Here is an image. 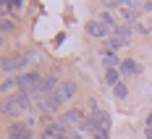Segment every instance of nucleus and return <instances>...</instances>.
<instances>
[{
  "label": "nucleus",
  "instance_id": "nucleus-1",
  "mask_svg": "<svg viewBox=\"0 0 152 139\" xmlns=\"http://www.w3.org/2000/svg\"><path fill=\"white\" fill-rule=\"evenodd\" d=\"M29 108H31V97L26 92H21V89L13 92V94H8L5 102H3V113H5V116H13V118L24 116Z\"/></svg>",
  "mask_w": 152,
  "mask_h": 139
},
{
  "label": "nucleus",
  "instance_id": "nucleus-2",
  "mask_svg": "<svg viewBox=\"0 0 152 139\" xmlns=\"http://www.w3.org/2000/svg\"><path fill=\"white\" fill-rule=\"evenodd\" d=\"M34 58H37V50H31V53H13V55H3L0 66H3L5 74H16V71H24Z\"/></svg>",
  "mask_w": 152,
  "mask_h": 139
},
{
  "label": "nucleus",
  "instance_id": "nucleus-3",
  "mask_svg": "<svg viewBox=\"0 0 152 139\" xmlns=\"http://www.w3.org/2000/svg\"><path fill=\"white\" fill-rule=\"evenodd\" d=\"M76 94V81H71V79H61V84L55 87V92H53V97H55V102L58 105H63L66 100H71Z\"/></svg>",
  "mask_w": 152,
  "mask_h": 139
},
{
  "label": "nucleus",
  "instance_id": "nucleus-4",
  "mask_svg": "<svg viewBox=\"0 0 152 139\" xmlns=\"http://www.w3.org/2000/svg\"><path fill=\"white\" fill-rule=\"evenodd\" d=\"M16 81H18V89H21V92H26V94H31L34 92V89H37V84H39V81H42V76H39V74H18V76H16Z\"/></svg>",
  "mask_w": 152,
  "mask_h": 139
},
{
  "label": "nucleus",
  "instance_id": "nucleus-5",
  "mask_svg": "<svg viewBox=\"0 0 152 139\" xmlns=\"http://www.w3.org/2000/svg\"><path fill=\"white\" fill-rule=\"evenodd\" d=\"M61 124H66L68 126V129H71V126H79V129H84V124H87V116H84V113H81V110H68V113H63L61 116Z\"/></svg>",
  "mask_w": 152,
  "mask_h": 139
},
{
  "label": "nucleus",
  "instance_id": "nucleus-6",
  "mask_svg": "<svg viewBox=\"0 0 152 139\" xmlns=\"http://www.w3.org/2000/svg\"><path fill=\"white\" fill-rule=\"evenodd\" d=\"M8 137L11 139H31V131H29L26 124L16 121V124H11V129H8Z\"/></svg>",
  "mask_w": 152,
  "mask_h": 139
},
{
  "label": "nucleus",
  "instance_id": "nucleus-7",
  "mask_svg": "<svg viewBox=\"0 0 152 139\" xmlns=\"http://www.w3.org/2000/svg\"><path fill=\"white\" fill-rule=\"evenodd\" d=\"M118 71H121L123 76H139V74H142V66H139L137 61H121Z\"/></svg>",
  "mask_w": 152,
  "mask_h": 139
},
{
  "label": "nucleus",
  "instance_id": "nucleus-8",
  "mask_svg": "<svg viewBox=\"0 0 152 139\" xmlns=\"http://www.w3.org/2000/svg\"><path fill=\"white\" fill-rule=\"evenodd\" d=\"M87 34H89V37H110V31H107L97 18H92L89 24H87Z\"/></svg>",
  "mask_w": 152,
  "mask_h": 139
},
{
  "label": "nucleus",
  "instance_id": "nucleus-9",
  "mask_svg": "<svg viewBox=\"0 0 152 139\" xmlns=\"http://www.w3.org/2000/svg\"><path fill=\"white\" fill-rule=\"evenodd\" d=\"M102 61H105L107 68H115V66H121V61H118V55H115V50H102Z\"/></svg>",
  "mask_w": 152,
  "mask_h": 139
},
{
  "label": "nucleus",
  "instance_id": "nucleus-10",
  "mask_svg": "<svg viewBox=\"0 0 152 139\" xmlns=\"http://www.w3.org/2000/svg\"><path fill=\"white\" fill-rule=\"evenodd\" d=\"M118 74H121L118 68H105V81L110 84V87H115V84H118Z\"/></svg>",
  "mask_w": 152,
  "mask_h": 139
},
{
  "label": "nucleus",
  "instance_id": "nucleus-11",
  "mask_svg": "<svg viewBox=\"0 0 152 139\" xmlns=\"http://www.w3.org/2000/svg\"><path fill=\"white\" fill-rule=\"evenodd\" d=\"M131 26H129V24H123V26H118V29L113 31V34H115V37H121V40H126V42H129V40H131Z\"/></svg>",
  "mask_w": 152,
  "mask_h": 139
},
{
  "label": "nucleus",
  "instance_id": "nucleus-12",
  "mask_svg": "<svg viewBox=\"0 0 152 139\" xmlns=\"http://www.w3.org/2000/svg\"><path fill=\"white\" fill-rule=\"evenodd\" d=\"M121 16L126 21H134L137 18V11H134V5H121Z\"/></svg>",
  "mask_w": 152,
  "mask_h": 139
},
{
  "label": "nucleus",
  "instance_id": "nucleus-13",
  "mask_svg": "<svg viewBox=\"0 0 152 139\" xmlns=\"http://www.w3.org/2000/svg\"><path fill=\"white\" fill-rule=\"evenodd\" d=\"M113 94H115V97H118V100H123V97H126V94H129V87H126V84H123V81H118V84H115V87H113Z\"/></svg>",
  "mask_w": 152,
  "mask_h": 139
},
{
  "label": "nucleus",
  "instance_id": "nucleus-14",
  "mask_svg": "<svg viewBox=\"0 0 152 139\" xmlns=\"http://www.w3.org/2000/svg\"><path fill=\"white\" fill-rule=\"evenodd\" d=\"M107 45H110V50H115V47H123V45H129V42L121 40V37H115V34H110L107 37Z\"/></svg>",
  "mask_w": 152,
  "mask_h": 139
},
{
  "label": "nucleus",
  "instance_id": "nucleus-15",
  "mask_svg": "<svg viewBox=\"0 0 152 139\" xmlns=\"http://www.w3.org/2000/svg\"><path fill=\"white\" fill-rule=\"evenodd\" d=\"M13 87H18V81H16V79H5V81H0V89H3V92H11Z\"/></svg>",
  "mask_w": 152,
  "mask_h": 139
},
{
  "label": "nucleus",
  "instance_id": "nucleus-16",
  "mask_svg": "<svg viewBox=\"0 0 152 139\" xmlns=\"http://www.w3.org/2000/svg\"><path fill=\"white\" fill-rule=\"evenodd\" d=\"M13 29H16L13 21H5V18H0V31H3V34H8V31H13Z\"/></svg>",
  "mask_w": 152,
  "mask_h": 139
},
{
  "label": "nucleus",
  "instance_id": "nucleus-17",
  "mask_svg": "<svg viewBox=\"0 0 152 139\" xmlns=\"http://www.w3.org/2000/svg\"><path fill=\"white\" fill-rule=\"evenodd\" d=\"M94 139H107V131H97V134H94Z\"/></svg>",
  "mask_w": 152,
  "mask_h": 139
},
{
  "label": "nucleus",
  "instance_id": "nucleus-18",
  "mask_svg": "<svg viewBox=\"0 0 152 139\" xmlns=\"http://www.w3.org/2000/svg\"><path fill=\"white\" fill-rule=\"evenodd\" d=\"M71 139H84V137H81L79 131H71Z\"/></svg>",
  "mask_w": 152,
  "mask_h": 139
},
{
  "label": "nucleus",
  "instance_id": "nucleus-19",
  "mask_svg": "<svg viewBox=\"0 0 152 139\" xmlns=\"http://www.w3.org/2000/svg\"><path fill=\"white\" fill-rule=\"evenodd\" d=\"M147 129H152V113L147 116Z\"/></svg>",
  "mask_w": 152,
  "mask_h": 139
},
{
  "label": "nucleus",
  "instance_id": "nucleus-20",
  "mask_svg": "<svg viewBox=\"0 0 152 139\" xmlns=\"http://www.w3.org/2000/svg\"><path fill=\"white\" fill-rule=\"evenodd\" d=\"M144 137H147V139H152V129H147V131H144Z\"/></svg>",
  "mask_w": 152,
  "mask_h": 139
},
{
  "label": "nucleus",
  "instance_id": "nucleus-21",
  "mask_svg": "<svg viewBox=\"0 0 152 139\" xmlns=\"http://www.w3.org/2000/svg\"><path fill=\"white\" fill-rule=\"evenodd\" d=\"M144 11H152V3H144Z\"/></svg>",
  "mask_w": 152,
  "mask_h": 139
},
{
  "label": "nucleus",
  "instance_id": "nucleus-22",
  "mask_svg": "<svg viewBox=\"0 0 152 139\" xmlns=\"http://www.w3.org/2000/svg\"><path fill=\"white\" fill-rule=\"evenodd\" d=\"M0 45H3V31H0Z\"/></svg>",
  "mask_w": 152,
  "mask_h": 139
}]
</instances>
